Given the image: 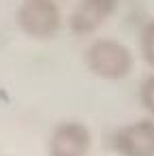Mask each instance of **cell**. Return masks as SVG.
<instances>
[{
    "instance_id": "1",
    "label": "cell",
    "mask_w": 154,
    "mask_h": 156,
    "mask_svg": "<svg viewBox=\"0 0 154 156\" xmlns=\"http://www.w3.org/2000/svg\"><path fill=\"white\" fill-rule=\"evenodd\" d=\"M84 62L88 71L101 79H124L133 71V54L131 49L113 39H98L88 45L84 54Z\"/></svg>"
},
{
    "instance_id": "2",
    "label": "cell",
    "mask_w": 154,
    "mask_h": 156,
    "mask_svg": "<svg viewBox=\"0 0 154 156\" xmlns=\"http://www.w3.org/2000/svg\"><path fill=\"white\" fill-rule=\"evenodd\" d=\"M15 24L26 37L45 41L58 34L62 13L56 0H22L15 11Z\"/></svg>"
},
{
    "instance_id": "3",
    "label": "cell",
    "mask_w": 154,
    "mask_h": 156,
    "mask_svg": "<svg viewBox=\"0 0 154 156\" xmlns=\"http://www.w3.org/2000/svg\"><path fill=\"white\" fill-rule=\"evenodd\" d=\"M92 135L86 124L66 120L60 122L47 139V156H88Z\"/></svg>"
},
{
    "instance_id": "4",
    "label": "cell",
    "mask_w": 154,
    "mask_h": 156,
    "mask_svg": "<svg viewBox=\"0 0 154 156\" xmlns=\"http://www.w3.org/2000/svg\"><path fill=\"white\" fill-rule=\"evenodd\" d=\"M111 145L120 156H154V120H137L118 128Z\"/></svg>"
},
{
    "instance_id": "5",
    "label": "cell",
    "mask_w": 154,
    "mask_h": 156,
    "mask_svg": "<svg viewBox=\"0 0 154 156\" xmlns=\"http://www.w3.org/2000/svg\"><path fill=\"white\" fill-rule=\"evenodd\" d=\"M118 9V0H79L69 15V28L77 37L96 32Z\"/></svg>"
},
{
    "instance_id": "6",
    "label": "cell",
    "mask_w": 154,
    "mask_h": 156,
    "mask_svg": "<svg viewBox=\"0 0 154 156\" xmlns=\"http://www.w3.org/2000/svg\"><path fill=\"white\" fill-rule=\"evenodd\" d=\"M139 47H141V56L145 60V64H150L154 69V20H150L139 34Z\"/></svg>"
},
{
    "instance_id": "7",
    "label": "cell",
    "mask_w": 154,
    "mask_h": 156,
    "mask_svg": "<svg viewBox=\"0 0 154 156\" xmlns=\"http://www.w3.org/2000/svg\"><path fill=\"white\" fill-rule=\"evenodd\" d=\"M139 98H141V105L145 107V111H150V115H154V75H150L141 83Z\"/></svg>"
}]
</instances>
